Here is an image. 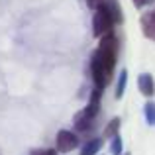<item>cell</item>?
<instances>
[{
  "mask_svg": "<svg viewBox=\"0 0 155 155\" xmlns=\"http://www.w3.org/2000/svg\"><path fill=\"white\" fill-rule=\"evenodd\" d=\"M96 51H98L100 59H102L106 71L112 77L116 61H118V53H120V41H118V38L114 35V31L108 34V35H104V38H100V43H98V47H96Z\"/></svg>",
  "mask_w": 155,
  "mask_h": 155,
  "instance_id": "1",
  "label": "cell"
},
{
  "mask_svg": "<svg viewBox=\"0 0 155 155\" xmlns=\"http://www.w3.org/2000/svg\"><path fill=\"white\" fill-rule=\"evenodd\" d=\"M112 28H114V20H112V16L108 14L106 6L102 4V6L96 8L94 14H92V35H94V38H104V35L112 34Z\"/></svg>",
  "mask_w": 155,
  "mask_h": 155,
  "instance_id": "2",
  "label": "cell"
},
{
  "mask_svg": "<svg viewBox=\"0 0 155 155\" xmlns=\"http://www.w3.org/2000/svg\"><path fill=\"white\" fill-rule=\"evenodd\" d=\"M91 75H92V83H94V87L98 88V91H104L106 84H108L110 81V73L106 71L102 59H100L98 51L94 49V53H92L91 57Z\"/></svg>",
  "mask_w": 155,
  "mask_h": 155,
  "instance_id": "3",
  "label": "cell"
},
{
  "mask_svg": "<svg viewBox=\"0 0 155 155\" xmlns=\"http://www.w3.org/2000/svg\"><path fill=\"white\" fill-rule=\"evenodd\" d=\"M79 147V136L71 130H59L55 137V149L59 153H69Z\"/></svg>",
  "mask_w": 155,
  "mask_h": 155,
  "instance_id": "4",
  "label": "cell"
},
{
  "mask_svg": "<svg viewBox=\"0 0 155 155\" xmlns=\"http://www.w3.org/2000/svg\"><path fill=\"white\" fill-rule=\"evenodd\" d=\"M92 122H94V116H92L87 108L79 110V112L75 114V118H73V126H75V130H77V132H81V134L88 132L91 126H92Z\"/></svg>",
  "mask_w": 155,
  "mask_h": 155,
  "instance_id": "5",
  "label": "cell"
},
{
  "mask_svg": "<svg viewBox=\"0 0 155 155\" xmlns=\"http://www.w3.org/2000/svg\"><path fill=\"white\" fill-rule=\"evenodd\" d=\"M137 88H140V92L143 96H153L155 94V81L151 77V73H141L140 77H137Z\"/></svg>",
  "mask_w": 155,
  "mask_h": 155,
  "instance_id": "6",
  "label": "cell"
},
{
  "mask_svg": "<svg viewBox=\"0 0 155 155\" xmlns=\"http://www.w3.org/2000/svg\"><path fill=\"white\" fill-rule=\"evenodd\" d=\"M141 30H143L145 38H149V39L155 41V10L145 12V14L141 16Z\"/></svg>",
  "mask_w": 155,
  "mask_h": 155,
  "instance_id": "7",
  "label": "cell"
},
{
  "mask_svg": "<svg viewBox=\"0 0 155 155\" xmlns=\"http://www.w3.org/2000/svg\"><path fill=\"white\" fill-rule=\"evenodd\" d=\"M104 6L108 10V14L112 16L114 24H122L124 22V12H122V6L118 0H104Z\"/></svg>",
  "mask_w": 155,
  "mask_h": 155,
  "instance_id": "8",
  "label": "cell"
},
{
  "mask_svg": "<svg viewBox=\"0 0 155 155\" xmlns=\"http://www.w3.org/2000/svg\"><path fill=\"white\" fill-rule=\"evenodd\" d=\"M102 145H104L102 137H92V140H88L87 143H83L79 155H98V151L102 149Z\"/></svg>",
  "mask_w": 155,
  "mask_h": 155,
  "instance_id": "9",
  "label": "cell"
},
{
  "mask_svg": "<svg viewBox=\"0 0 155 155\" xmlns=\"http://www.w3.org/2000/svg\"><path fill=\"white\" fill-rule=\"evenodd\" d=\"M120 126H122V120L118 116H114L104 128V137L106 140H112L114 136H118V134H120Z\"/></svg>",
  "mask_w": 155,
  "mask_h": 155,
  "instance_id": "10",
  "label": "cell"
},
{
  "mask_svg": "<svg viewBox=\"0 0 155 155\" xmlns=\"http://www.w3.org/2000/svg\"><path fill=\"white\" fill-rule=\"evenodd\" d=\"M126 87H128V69H122L120 75H118V83H116V98L124 96Z\"/></svg>",
  "mask_w": 155,
  "mask_h": 155,
  "instance_id": "11",
  "label": "cell"
},
{
  "mask_svg": "<svg viewBox=\"0 0 155 155\" xmlns=\"http://www.w3.org/2000/svg\"><path fill=\"white\" fill-rule=\"evenodd\" d=\"M143 114H145V122L149 126H155V102L153 100H147L143 106Z\"/></svg>",
  "mask_w": 155,
  "mask_h": 155,
  "instance_id": "12",
  "label": "cell"
},
{
  "mask_svg": "<svg viewBox=\"0 0 155 155\" xmlns=\"http://www.w3.org/2000/svg\"><path fill=\"white\" fill-rule=\"evenodd\" d=\"M108 145H110V155H122V137H120V134L114 136Z\"/></svg>",
  "mask_w": 155,
  "mask_h": 155,
  "instance_id": "13",
  "label": "cell"
},
{
  "mask_svg": "<svg viewBox=\"0 0 155 155\" xmlns=\"http://www.w3.org/2000/svg\"><path fill=\"white\" fill-rule=\"evenodd\" d=\"M59 151L57 149H51V147H41V149H31L30 155H57Z\"/></svg>",
  "mask_w": 155,
  "mask_h": 155,
  "instance_id": "14",
  "label": "cell"
},
{
  "mask_svg": "<svg viewBox=\"0 0 155 155\" xmlns=\"http://www.w3.org/2000/svg\"><path fill=\"white\" fill-rule=\"evenodd\" d=\"M145 4H149V0H134V6L136 8H141V6H145Z\"/></svg>",
  "mask_w": 155,
  "mask_h": 155,
  "instance_id": "15",
  "label": "cell"
},
{
  "mask_svg": "<svg viewBox=\"0 0 155 155\" xmlns=\"http://www.w3.org/2000/svg\"><path fill=\"white\" fill-rule=\"evenodd\" d=\"M126 155H132V153H126Z\"/></svg>",
  "mask_w": 155,
  "mask_h": 155,
  "instance_id": "16",
  "label": "cell"
},
{
  "mask_svg": "<svg viewBox=\"0 0 155 155\" xmlns=\"http://www.w3.org/2000/svg\"><path fill=\"white\" fill-rule=\"evenodd\" d=\"M149 2H153V0H149Z\"/></svg>",
  "mask_w": 155,
  "mask_h": 155,
  "instance_id": "17",
  "label": "cell"
}]
</instances>
